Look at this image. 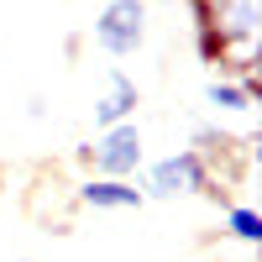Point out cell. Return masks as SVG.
<instances>
[{
    "label": "cell",
    "instance_id": "cell-1",
    "mask_svg": "<svg viewBox=\"0 0 262 262\" xmlns=\"http://www.w3.org/2000/svg\"><path fill=\"white\" fill-rule=\"evenodd\" d=\"M142 32H147V6H142V0H111V6L95 16V37H100V48L116 53V58L137 53Z\"/></svg>",
    "mask_w": 262,
    "mask_h": 262
},
{
    "label": "cell",
    "instance_id": "cell-2",
    "mask_svg": "<svg viewBox=\"0 0 262 262\" xmlns=\"http://www.w3.org/2000/svg\"><path fill=\"white\" fill-rule=\"evenodd\" d=\"M137 158H142V147H137V131H131V126L111 131L105 147H100V163H105V168H131Z\"/></svg>",
    "mask_w": 262,
    "mask_h": 262
}]
</instances>
